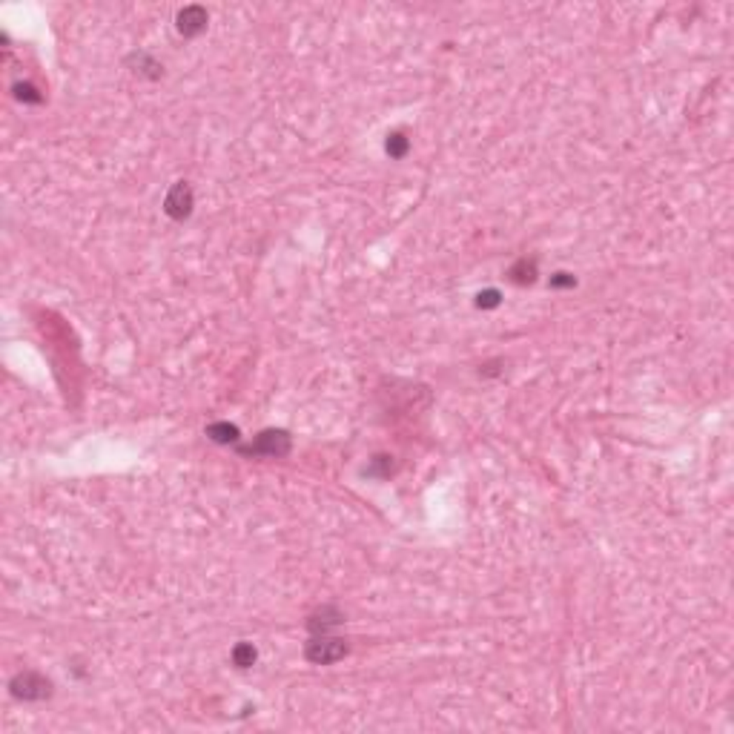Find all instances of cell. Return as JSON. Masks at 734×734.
I'll return each instance as SVG.
<instances>
[{"mask_svg":"<svg viewBox=\"0 0 734 734\" xmlns=\"http://www.w3.org/2000/svg\"><path fill=\"white\" fill-rule=\"evenodd\" d=\"M345 654H347V642L342 637H333V634H313V639L304 646V657H307L313 665L339 663Z\"/></svg>","mask_w":734,"mask_h":734,"instance_id":"obj_1","label":"cell"},{"mask_svg":"<svg viewBox=\"0 0 734 734\" xmlns=\"http://www.w3.org/2000/svg\"><path fill=\"white\" fill-rule=\"evenodd\" d=\"M241 456H287L290 434L287 431H261L250 445H238Z\"/></svg>","mask_w":734,"mask_h":734,"instance_id":"obj_2","label":"cell"},{"mask_svg":"<svg viewBox=\"0 0 734 734\" xmlns=\"http://www.w3.org/2000/svg\"><path fill=\"white\" fill-rule=\"evenodd\" d=\"M9 691L18 700H46L52 694V680L38 674V671H20L12 677Z\"/></svg>","mask_w":734,"mask_h":734,"instance_id":"obj_3","label":"cell"},{"mask_svg":"<svg viewBox=\"0 0 734 734\" xmlns=\"http://www.w3.org/2000/svg\"><path fill=\"white\" fill-rule=\"evenodd\" d=\"M193 207H195V193L187 181H178L169 187L167 198H164V212L172 219V221H187L193 216Z\"/></svg>","mask_w":734,"mask_h":734,"instance_id":"obj_4","label":"cell"},{"mask_svg":"<svg viewBox=\"0 0 734 734\" xmlns=\"http://www.w3.org/2000/svg\"><path fill=\"white\" fill-rule=\"evenodd\" d=\"M207 9L204 6H184L181 12H178V18H175V26H178V32L184 35V38H195V35H201L204 29H207Z\"/></svg>","mask_w":734,"mask_h":734,"instance_id":"obj_5","label":"cell"},{"mask_svg":"<svg viewBox=\"0 0 734 734\" xmlns=\"http://www.w3.org/2000/svg\"><path fill=\"white\" fill-rule=\"evenodd\" d=\"M342 623H345V614H342V611L335 608V605H321V608H316L313 614L307 617L310 634H333Z\"/></svg>","mask_w":734,"mask_h":734,"instance_id":"obj_6","label":"cell"},{"mask_svg":"<svg viewBox=\"0 0 734 734\" xmlns=\"http://www.w3.org/2000/svg\"><path fill=\"white\" fill-rule=\"evenodd\" d=\"M238 427L230 424V422H212L207 427V439H212L216 445H235L238 442Z\"/></svg>","mask_w":734,"mask_h":734,"instance_id":"obj_7","label":"cell"},{"mask_svg":"<svg viewBox=\"0 0 734 734\" xmlns=\"http://www.w3.org/2000/svg\"><path fill=\"white\" fill-rule=\"evenodd\" d=\"M508 275H511L513 284H534L536 282V258H519L508 270Z\"/></svg>","mask_w":734,"mask_h":734,"instance_id":"obj_8","label":"cell"},{"mask_svg":"<svg viewBox=\"0 0 734 734\" xmlns=\"http://www.w3.org/2000/svg\"><path fill=\"white\" fill-rule=\"evenodd\" d=\"M130 67H135L132 72H138V75H146V78H161V64L155 57H149L146 52H138V55H132L130 57Z\"/></svg>","mask_w":734,"mask_h":734,"instance_id":"obj_9","label":"cell"},{"mask_svg":"<svg viewBox=\"0 0 734 734\" xmlns=\"http://www.w3.org/2000/svg\"><path fill=\"white\" fill-rule=\"evenodd\" d=\"M230 657H233V665H235V668H250V665H256L258 651H256L253 642H238Z\"/></svg>","mask_w":734,"mask_h":734,"instance_id":"obj_10","label":"cell"},{"mask_svg":"<svg viewBox=\"0 0 734 734\" xmlns=\"http://www.w3.org/2000/svg\"><path fill=\"white\" fill-rule=\"evenodd\" d=\"M408 149H410V138H408L405 132H390V135H387V141H385V152H387L390 158H396V161L405 158V155H408Z\"/></svg>","mask_w":734,"mask_h":734,"instance_id":"obj_11","label":"cell"},{"mask_svg":"<svg viewBox=\"0 0 734 734\" xmlns=\"http://www.w3.org/2000/svg\"><path fill=\"white\" fill-rule=\"evenodd\" d=\"M393 473V456H373L371 465L364 468V476H373V479H387Z\"/></svg>","mask_w":734,"mask_h":734,"instance_id":"obj_12","label":"cell"},{"mask_svg":"<svg viewBox=\"0 0 734 734\" xmlns=\"http://www.w3.org/2000/svg\"><path fill=\"white\" fill-rule=\"evenodd\" d=\"M12 92H15V98H18V101H23V104H41V101H43L41 89H38L35 83H29V81H23V83H15V86H12Z\"/></svg>","mask_w":734,"mask_h":734,"instance_id":"obj_13","label":"cell"},{"mask_svg":"<svg viewBox=\"0 0 734 734\" xmlns=\"http://www.w3.org/2000/svg\"><path fill=\"white\" fill-rule=\"evenodd\" d=\"M499 304H502V293L494 290V287H487V290H482L476 296V307L479 310H494V307H499Z\"/></svg>","mask_w":734,"mask_h":734,"instance_id":"obj_14","label":"cell"},{"mask_svg":"<svg viewBox=\"0 0 734 734\" xmlns=\"http://www.w3.org/2000/svg\"><path fill=\"white\" fill-rule=\"evenodd\" d=\"M550 287L554 290H565V287H576V279L571 272H554L550 275Z\"/></svg>","mask_w":734,"mask_h":734,"instance_id":"obj_15","label":"cell"}]
</instances>
